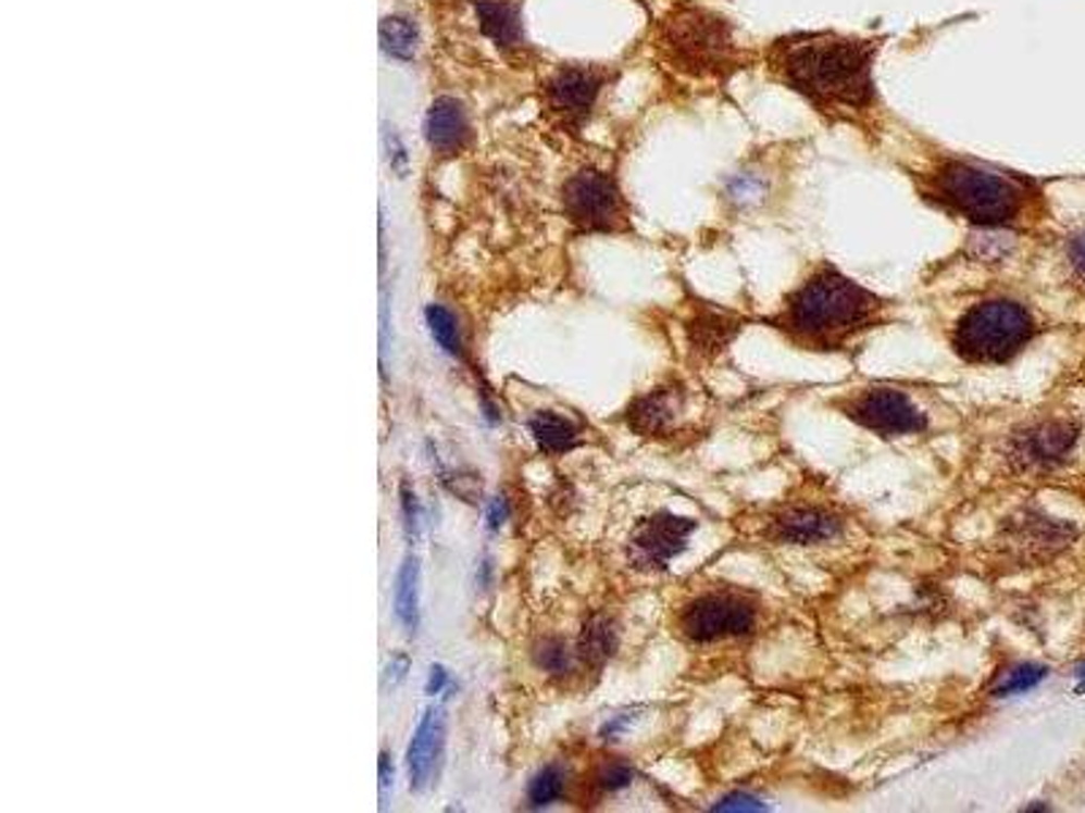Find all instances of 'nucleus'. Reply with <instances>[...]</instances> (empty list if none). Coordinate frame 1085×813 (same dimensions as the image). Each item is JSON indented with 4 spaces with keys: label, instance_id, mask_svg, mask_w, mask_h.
Masks as SVG:
<instances>
[{
    "label": "nucleus",
    "instance_id": "f257e3e1",
    "mask_svg": "<svg viewBox=\"0 0 1085 813\" xmlns=\"http://www.w3.org/2000/svg\"><path fill=\"white\" fill-rule=\"evenodd\" d=\"M882 38L838 30H796L763 49L769 79L801 96L833 125L880 130L882 101L874 65Z\"/></svg>",
    "mask_w": 1085,
    "mask_h": 813
},
{
    "label": "nucleus",
    "instance_id": "f03ea898",
    "mask_svg": "<svg viewBox=\"0 0 1085 813\" xmlns=\"http://www.w3.org/2000/svg\"><path fill=\"white\" fill-rule=\"evenodd\" d=\"M912 177L920 199L980 230L1026 228L1043 212L1037 179L977 158L939 152Z\"/></svg>",
    "mask_w": 1085,
    "mask_h": 813
},
{
    "label": "nucleus",
    "instance_id": "7ed1b4c3",
    "mask_svg": "<svg viewBox=\"0 0 1085 813\" xmlns=\"http://www.w3.org/2000/svg\"><path fill=\"white\" fill-rule=\"evenodd\" d=\"M885 310L887 301L874 290L863 288L831 263H822L787 293L785 307L771 317V326L780 328L798 348L838 350L858 334L874 328Z\"/></svg>",
    "mask_w": 1085,
    "mask_h": 813
},
{
    "label": "nucleus",
    "instance_id": "20e7f679",
    "mask_svg": "<svg viewBox=\"0 0 1085 813\" xmlns=\"http://www.w3.org/2000/svg\"><path fill=\"white\" fill-rule=\"evenodd\" d=\"M654 47L673 79L693 87H725L754 60L738 43L736 25L698 3L673 5L657 27Z\"/></svg>",
    "mask_w": 1085,
    "mask_h": 813
},
{
    "label": "nucleus",
    "instance_id": "39448f33",
    "mask_svg": "<svg viewBox=\"0 0 1085 813\" xmlns=\"http://www.w3.org/2000/svg\"><path fill=\"white\" fill-rule=\"evenodd\" d=\"M1034 334L1037 321L1021 301L988 299L958 317L950 342L966 364H1010Z\"/></svg>",
    "mask_w": 1085,
    "mask_h": 813
},
{
    "label": "nucleus",
    "instance_id": "423d86ee",
    "mask_svg": "<svg viewBox=\"0 0 1085 813\" xmlns=\"http://www.w3.org/2000/svg\"><path fill=\"white\" fill-rule=\"evenodd\" d=\"M564 217L586 234H616L629 228V207L616 177L602 168H581L562 188Z\"/></svg>",
    "mask_w": 1085,
    "mask_h": 813
},
{
    "label": "nucleus",
    "instance_id": "0eeeda50",
    "mask_svg": "<svg viewBox=\"0 0 1085 813\" xmlns=\"http://www.w3.org/2000/svg\"><path fill=\"white\" fill-rule=\"evenodd\" d=\"M758 624V602L744 591H703L678 613V629L693 642H716L744 637Z\"/></svg>",
    "mask_w": 1085,
    "mask_h": 813
},
{
    "label": "nucleus",
    "instance_id": "6e6552de",
    "mask_svg": "<svg viewBox=\"0 0 1085 813\" xmlns=\"http://www.w3.org/2000/svg\"><path fill=\"white\" fill-rule=\"evenodd\" d=\"M1081 439L1075 421H1050L1023 426L1007 439V461L1018 472H1050L1064 464Z\"/></svg>",
    "mask_w": 1085,
    "mask_h": 813
},
{
    "label": "nucleus",
    "instance_id": "1a4fd4ad",
    "mask_svg": "<svg viewBox=\"0 0 1085 813\" xmlns=\"http://www.w3.org/2000/svg\"><path fill=\"white\" fill-rule=\"evenodd\" d=\"M698 529V521L684 518V515L660 513L649 515L633 529L627 542V559L635 570L644 573H660L668 570V564L687 551V542L693 531Z\"/></svg>",
    "mask_w": 1085,
    "mask_h": 813
},
{
    "label": "nucleus",
    "instance_id": "9d476101",
    "mask_svg": "<svg viewBox=\"0 0 1085 813\" xmlns=\"http://www.w3.org/2000/svg\"><path fill=\"white\" fill-rule=\"evenodd\" d=\"M844 415L880 437H907L928 428V417L896 388H869L841 406Z\"/></svg>",
    "mask_w": 1085,
    "mask_h": 813
},
{
    "label": "nucleus",
    "instance_id": "9b49d317",
    "mask_svg": "<svg viewBox=\"0 0 1085 813\" xmlns=\"http://www.w3.org/2000/svg\"><path fill=\"white\" fill-rule=\"evenodd\" d=\"M1075 537L1077 529L1067 521L1050 518V515L1037 513V510H1023V513L1007 518V524L1001 526L999 542L1005 556L1037 564L1064 551Z\"/></svg>",
    "mask_w": 1085,
    "mask_h": 813
},
{
    "label": "nucleus",
    "instance_id": "f8f14e48",
    "mask_svg": "<svg viewBox=\"0 0 1085 813\" xmlns=\"http://www.w3.org/2000/svg\"><path fill=\"white\" fill-rule=\"evenodd\" d=\"M608 79H611L608 71L597 68V65H562L548 76L546 87H542L548 109L559 114L564 123H584L600 101Z\"/></svg>",
    "mask_w": 1085,
    "mask_h": 813
},
{
    "label": "nucleus",
    "instance_id": "ddd939ff",
    "mask_svg": "<svg viewBox=\"0 0 1085 813\" xmlns=\"http://www.w3.org/2000/svg\"><path fill=\"white\" fill-rule=\"evenodd\" d=\"M844 518L820 504H793L765 524V537L780 546H820L841 537Z\"/></svg>",
    "mask_w": 1085,
    "mask_h": 813
},
{
    "label": "nucleus",
    "instance_id": "4468645a",
    "mask_svg": "<svg viewBox=\"0 0 1085 813\" xmlns=\"http://www.w3.org/2000/svg\"><path fill=\"white\" fill-rule=\"evenodd\" d=\"M684 406V388L678 383L660 386L638 397L627 410V423L640 437H668L676 428Z\"/></svg>",
    "mask_w": 1085,
    "mask_h": 813
},
{
    "label": "nucleus",
    "instance_id": "2eb2a0df",
    "mask_svg": "<svg viewBox=\"0 0 1085 813\" xmlns=\"http://www.w3.org/2000/svg\"><path fill=\"white\" fill-rule=\"evenodd\" d=\"M442 740H446V718L440 711L429 708L424 718L415 727L413 740L408 746V776L410 789H424L432 778L435 762L442 751Z\"/></svg>",
    "mask_w": 1085,
    "mask_h": 813
},
{
    "label": "nucleus",
    "instance_id": "dca6fc26",
    "mask_svg": "<svg viewBox=\"0 0 1085 813\" xmlns=\"http://www.w3.org/2000/svg\"><path fill=\"white\" fill-rule=\"evenodd\" d=\"M741 326H744L741 317L731 315V312L700 307L687 323L689 348H693L695 353L703 355V359H711V355H716L722 348H727V345L733 342V337H736Z\"/></svg>",
    "mask_w": 1085,
    "mask_h": 813
},
{
    "label": "nucleus",
    "instance_id": "f3484780",
    "mask_svg": "<svg viewBox=\"0 0 1085 813\" xmlns=\"http://www.w3.org/2000/svg\"><path fill=\"white\" fill-rule=\"evenodd\" d=\"M470 136L467 112L457 98H437L426 112V139L437 152L462 150Z\"/></svg>",
    "mask_w": 1085,
    "mask_h": 813
},
{
    "label": "nucleus",
    "instance_id": "a211bd4d",
    "mask_svg": "<svg viewBox=\"0 0 1085 813\" xmlns=\"http://www.w3.org/2000/svg\"><path fill=\"white\" fill-rule=\"evenodd\" d=\"M475 11H478V22L484 36L491 38L497 47L511 49L522 43L524 30L516 5L508 3V0H478V3H475Z\"/></svg>",
    "mask_w": 1085,
    "mask_h": 813
},
{
    "label": "nucleus",
    "instance_id": "6ab92c4d",
    "mask_svg": "<svg viewBox=\"0 0 1085 813\" xmlns=\"http://www.w3.org/2000/svg\"><path fill=\"white\" fill-rule=\"evenodd\" d=\"M529 434L542 453H568L581 445V428L570 417L557 415L551 410H540L529 417Z\"/></svg>",
    "mask_w": 1085,
    "mask_h": 813
},
{
    "label": "nucleus",
    "instance_id": "aec40b11",
    "mask_svg": "<svg viewBox=\"0 0 1085 813\" xmlns=\"http://www.w3.org/2000/svg\"><path fill=\"white\" fill-rule=\"evenodd\" d=\"M421 570L419 559L408 556L394 580V615L408 635H415L421 618Z\"/></svg>",
    "mask_w": 1085,
    "mask_h": 813
},
{
    "label": "nucleus",
    "instance_id": "412c9836",
    "mask_svg": "<svg viewBox=\"0 0 1085 813\" xmlns=\"http://www.w3.org/2000/svg\"><path fill=\"white\" fill-rule=\"evenodd\" d=\"M616 624L608 615H591L584 624V629H581L575 651H578L581 662H586L589 667H600V664H606L616 653Z\"/></svg>",
    "mask_w": 1085,
    "mask_h": 813
},
{
    "label": "nucleus",
    "instance_id": "4be33fe9",
    "mask_svg": "<svg viewBox=\"0 0 1085 813\" xmlns=\"http://www.w3.org/2000/svg\"><path fill=\"white\" fill-rule=\"evenodd\" d=\"M381 43L391 58L410 60L419 49V27L408 16H386L381 22Z\"/></svg>",
    "mask_w": 1085,
    "mask_h": 813
},
{
    "label": "nucleus",
    "instance_id": "5701e85b",
    "mask_svg": "<svg viewBox=\"0 0 1085 813\" xmlns=\"http://www.w3.org/2000/svg\"><path fill=\"white\" fill-rule=\"evenodd\" d=\"M426 326H429L432 339L446 350L448 355H462V337H459L457 317L440 304L426 307Z\"/></svg>",
    "mask_w": 1085,
    "mask_h": 813
},
{
    "label": "nucleus",
    "instance_id": "b1692460",
    "mask_svg": "<svg viewBox=\"0 0 1085 813\" xmlns=\"http://www.w3.org/2000/svg\"><path fill=\"white\" fill-rule=\"evenodd\" d=\"M564 784H568V778H564L562 767L559 765L542 767V771L533 778V781H529V787H527L529 809H546V805L557 803V800L562 798V792H564Z\"/></svg>",
    "mask_w": 1085,
    "mask_h": 813
},
{
    "label": "nucleus",
    "instance_id": "393cba45",
    "mask_svg": "<svg viewBox=\"0 0 1085 813\" xmlns=\"http://www.w3.org/2000/svg\"><path fill=\"white\" fill-rule=\"evenodd\" d=\"M1050 670L1043 667V664H1018L1010 673L1001 678V684L994 689V697H1012V695H1026V691L1037 689L1045 678H1048Z\"/></svg>",
    "mask_w": 1085,
    "mask_h": 813
},
{
    "label": "nucleus",
    "instance_id": "a878e982",
    "mask_svg": "<svg viewBox=\"0 0 1085 813\" xmlns=\"http://www.w3.org/2000/svg\"><path fill=\"white\" fill-rule=\"evenodd\" d=\"M535 662L540 670L551 675H568L573 667V653H570L568 642L559 637H546L538 648H535Z\"/></svg>",
    "mask_w": 1085,
    "mask_h": 813
},
{
    "label": "nucleus",
    "instance_id": "bb28decb",
    "mask_svg": "<svg viewBox=\"0 0 1085 813\" xmlns=\"http://www.w3.org/2000/svg\"><path fill=\"white\" fill-rule=\"evenodd\" d=\"M633 781H635V771L627 765V762H619V760L606 762V765H602L595 776L597 789H600V792H608V795L622 792V789H627Z\"/></svg>",
    "mask_w": 1085,
    "mask_h": 813
},
{
    "label": "nucleus",
    "instance_id": "cd10ccee",
    "mask_svg": "<svg viewBox=\"0 0 1085 813\" xmlns=\"http://www.w3.org/2000/svg\"><path fill=\"white\" fill-rule=\"evenodd\" d=\"M714 811H765V803H760V800L752 798V795L736 792L722 798L720 803L714 805Z\"/></svg>",
    "mask_w": 1085,
    "mask_h": 813
},
{
    "label": "nucleus",
    "instance_id": "c85d7f7f",
    "mask_svg": "<svg viewBox=\"0 0 1085 813\" xmlns=\"http://www.w3.org/2000/svg\"><path fill=\"white\" fill-rule=\"evenodd\" d=\"M402 508H404V524H408V535L415 537L419 535V502H415V493H410V488H402Z\"/></svg>",
    "mask_w": 1085,
    "mask_h": 813
},
{
    "label": "nucleus",
    "instance_id": "c756f323",
    "mask_svg": "<svg viewBox=\"0 0 1085 813\" xmlns=\"http://www.w3.org/2000/svg\"><path fill=\"white\" fill-rule=\"evenodd\" d=\"M1067 252H1070L1072 268H1075V272H1077V277L1085 279V230H1081V234L1072 236L1070 247H1067Z\"/></svg>",
    "mask_w": 1085,
    "mask_h": 813
},
{
    "label": "nucleus",
    "instance_id": "7c9ffc66",
    "mask_svg": "<svg viewBox=\"0 0 1085 813\" xmlns=\"http://www.w3.org/2000/svg\"><path fill=\"white\" fill-rule=\"evenodd\" d=\"M508 518V502L502 497L491 499L489 502V513H486V521H489V529L497 531Z\"/></svg>",
    "mask_w": 1085,
    "mask_h": 813
},
{
    "label": "nucleus",
    "instance_id": "2f4dec72",
    "mask_svg": "<svg viewBox=\"0 0 1085 813\" xmlns=\"http://www.w3.org/2000/svg\"><path fill=\"white\" fill-rule=\"evenodd\" d=\"M446 686H448V673H446V667H440V664H437V667H432L429 680H426V695H432V697L440 695Z\"/></svg>",
    "mask_w": 1085,
    "mask_h": 813
},
{
    "label": "nucleus",
    "instance_id": "473e14b6",
    "mask_svg": "<svg viewBox=\"0 0 1085 813\" xmlns=\"http://www.w3.org/2000/svg\"><path fill=\"white\" fill-rule=\"evenodd\" d=\"M394 784V767H391V762H388V756L383 754L381 756V798L386 800V795H388V787Z\"/></svg>",
    "mask_w": 1085,
    "mask_h": 813
},
{
    "label": "nucleus",
    "instance_id": "72a5a7b5",
    "mask_svg": "<svg viewBox=\"0 0 1085 813\" xmlns=\"http://www.w3.org/2000/svg\"><path fill=\"white\" fill-rule=\"evenodd\" d=\"M404 670H408V656H397V664L388 667V673H394V684L404 678Z\"/></svg>",
    "mask_w": 1085,
    "mask_h": 813
},
{
    "label": "nucleus",
    "instance_id": "f704fd0d",
    "mask_svg": "<svg viewBox=\"0 0 1085 813\" xmlns=\"http://www.w3.org/2000/svg\"><path fill=\"white\" fill-rule=\"evenodd\" d=\"M1077 680H1081V686H1077V691H1085V662L1077 667Z\"/></svg>",
    "mask_w": 1085,
    "mask_h": 813
}]
</instances>
